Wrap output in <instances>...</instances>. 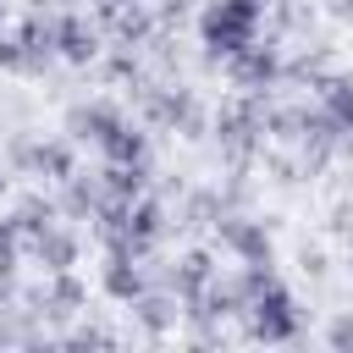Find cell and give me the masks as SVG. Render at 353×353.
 <instances>
[{"mask_svg":"<svg viewBox=\"0 0 353 353\" xmlns=\"http://www.w3.org/2000/svg\"><path fill=\"white\" fill-rule=\"evenodd\" d=\"M270 0H210L199 11V39H204V61H226L237 55L248 39H259Z\"/></svg>","mask_w":353,"mask_h":353,"instance_id":"6da1fadb","label":"cell"},{"mask_svg":"<svg viewBox=\"0 0 353 353\" xmlns=\"http://www.w3.org/2000/svg\"><path fill=\"white\" fill-rule=\"evenodd\" d=\"M215 138H221V149L243 165L254 149H259V138H265V94H232L221 110H215Z\"/></svg>","mask_w":353,"mask_h":353,"instance_id":"7a4b0ae2","label":"cell"},{"mask_svg":"<svg viewBox=\"0 0 353 353\" xmlns=\"http://www.w3.org/2000/svg\"><path fill=\"white\" fill-rule=\"evenodd\" d=\"M248 336L254 342H292L303 331V314H298V298L281 287V281H265L254 298H248Z\"/></svg>","mask_w":353,"mask_h":353,"instance_id":"3957f363","label":"cell"},{"mask_svg":"<svg viewBox=\"0 0 353 353\" xmlns=\"http://www.w3.org/2000/svg\"><path fill=\"white\" fill-rule=\"evenodd\" d=\"M143 121L176 127L182 138H199L204 132V110H199L193 88H182V83H149L143 88Z\"/></svg>","mask_w":353,"mask_h":353,"instance_id":"277c9868","label":"cell"},{"mask_svg":"<svg viewBox=\"0 0 353 353\" xmlns=\"http://www.w3.org/2000/svg\"><path fill=\"white\" fill-rule=\"evenodd\" d=\"M281 44L276 39H248L237 55H226V77L232 88H248V94H265L276 77H281Z\"/></svg>","mask_w":353,"mask_h":353,"instance_id":"5b68a950","label":"cell"},{"mask_svg":"<svg viewBox=\"0 0 353 353\" xmlns=\"http://www.w3.org/2000/svg\"><path fill=\"white\" fill-rule=\"evenodd\" d=\"M276 221H254V215H215V237L226 254H237L243 265H270L276 243H270Z\"/></svg>","mask_w":353,"mask_h":353,"instance_id":"8992f818","label":"cell"},{"mask_svg":"<svg viewBox=\"0 0 353 353\" xmlns=\"http://www.w3.org/2000/svg\"><path fill=\"white\" fill-rule=\"evenodd\" d=\"M160 232H165V204H160L154 193H138V199H127V221H121V243H116V248L143 254Z\"/></svg>","mask_w":353,"mask_h":353,"instance_id":"52a82bcc","label":"cell"},{"mask_svg":"<svg viewBox=\"0 0 353 353\" xmlns=\"http://www.w3.org/2000/svg\"><path fill=\"white\" fill-rule=\"evenodd\" d=\"M28 303H33V314H44V320H72V314H83L88 287H83L72 270H55V276H50V287H44V292H33Z\"/></svg>","mask_w":353,"mask_h":353,"instance_id":"ba28073f","label":"cell"},{"mask_svg":"<svg viewBox=\"0 0 353 353\" xmlns=\"http://www.w3.org/2000/svg\"><path fill=\"white\" fill-rule=\"evenodd\" d=\"M28 248H33V259H39L50 276H55V270H72V265L83 259V237H77V226H66V221L44 226V232H39Z\"/></svg>","mask_w":353,"mask_h":353,"instance_id":"9c48e42d","label":"cell"},{"mask_svg":"<svg viewBox=\"0 0 353 353\" xmlns=\"http://www.w3.org/2000/svg\"><path fill=\"white\" fill-rule=\"evenodd\" d=\"M210 281H215V254H210V248H188V254L171 265V292H176L182 309H193Z\"/></svg>","mask_w":353,"mask_h":353,"instance_id":"30bf717a","label":"cell"},{"mask_svg":"<svg viewBox=\"0 0 353 353\" xmlns=\"http://www.w3.org/2000/svg\"><path fill=\"white\" fill-rule=\"evenodd\" d=\"M50 22H55V55H61V61L88 66V61L99 55V33H94L77 11H61V17H50Z\"/></svg>","mask_w":353,"mask_h":353,"instance_id":"8fae6325","label":"cell"},{"mask_svg":"<svg viewBox=\"0 0 353 353\" xmlns=\"http://www.w3.org/2000/svg\"><path fill=\"white\" fill-rule=\"evenodd\" d=\"M99 287L116 298V303H132L149 281H143V265H138V254H127V248H105V270H99Z\"/></svg>","mask_w":353,"mask_h":353,"instance_id":"7c38bea8","label":"cell"},{"mask_svg":"<svg viewBox=\"0 0 353 353\" xmlns=\"http://www.w3.org/2000/svg\"><path fill=\"white\" fill-rule=\"evenodd\" d=\"M309 88H314V105L353 138V72H320Z\"/></svg>","mask_w":353,"mask_h":353,"instance_id":"4fadbf2b","label":"cell"},{"mask_svg":"<svg viewBox=\"0 0 353 353\" xmlns=\"http://www.w3.org/2000/svg\"><path fill=\"white\" fill-rule=\"evenodd\" d=\"M132 320H138V331L143 336H165V331H176V320H182V309H176V292H138L132 298Z\"/></svg>","mask_w":353,"mask_h":353,"instance_id":"5bb4252c","label":"cell"},{"mask_svg":"<svg viewBox=\"0 0 353 353\" xmlns=\"http://www.w3.org/2000/svg\"><path fill=\"white\" fill-rule=\"evenodd\" d=\"M17 44H22V72H28V77H39V72L50 66V55H55V22L28 17V22L17 28Z\"/></svg>","mask_w":353,"mask_h":353,"instance_id":"9a60e30c","label":"cell"},{"mask_svg":"<svg viewBox=\"0 0 353 353\" xmlns=\"http://www.w3.org/2000/svg\"><path fill=\"white\" fill-rule=\"evenodd\" d=\"M99 154L110 160V165H132V160H149V132H138L127 116L99 138Z\"/></svg>","mask_w":353,"mask_h":353,"instance_id":"2e32d148","label":"cell"},{"mask_svg":"<svg viewBox=\"0 0 353 353\" xmlns=\"http://www.w3.org/2000/svg\"><path fill=\"white\" fill-rule=\"evenodd\" d=\"M105 199H110V193H105V182H99V176L72 171V176H66V193H61V210H66L72 221H94Z\"/></svg>","mask_w":353,"mask_h":353,"instance_id":"e0dca14e","label":"cell"},{"mask_svg":"<svg viewBox=\"0 0 353 353\" xmlns=\"http://www.w3.org/2000/svg\"><path fill=\"white\" fill-rule=\"evenodd\" d=\"M105 17H110V28H116V44H127V50H138V44L154 39V11H149L143 0L116 6V11H105Z\"/></svg>","mask_w":353,"mask_h":353,"instance_id":"ac0fdd59","label":"cell"},{"mask_svg":"<svg viewBox=\"0 0 353 353\" xmlns=\"http://www.w3.org/2000/svg\"><path fill=\"white\" fill-rule=\"evenodd\" d=\"M121 121V110L110 105V99H94V105H77L72 116H66V127H72V138H88V143H99L110 127Z\"/></svg>","mask_w":353,"mask_h":353,"instance_id":"d6986e66","label":"cell"},{"mask_svg":"<svg viewBox=\"0 0 353 353\" xmlns=\"http://www.w3.org/2000/svg\"><path fill=\"white\" fill-rule=\"evenodd\" d=\"M55 215H61V204H55V199H44V193H28V199L11 210V221H17V237H22V243H33L44 226H55Z\"/></svg>","mask_w":353,"mask_h":353,"instance_id":"ffe728a7","label":"cell"},{"mask_svg":"<svg viewBox=\"0 0 353 353\" xmlns=\"http://www.w3.org/2000/svg\"><path fill=\"white\" fill-rule=\"evenodd\" d=\"M33 171H44V176L66 182V176L77 171V149H72V138H44V143H39V154H33Z\"/></svg>","mask_w":353,"mask_h":353,"instance_id":"44dd1931","label":"cell"},{"mask_svg":"<svg viewBox=\"0 0 353 353\" xmlns=\"http://www.w3.org/2000/svg\"><path fill=\"white\" fill-rule=\"evenodd\" d=\"M105 193L110 199H138V193H149V160H132V165H105Z\"/></svg>","mask_w":353,"mask_h":353,"instance_id":"7402d4cb","label":"cell"},{"mask_svg":"<svg viewBox=\"0 0 353 353\" xmlns=\"http://www.w3.org/2000/svg\"><path fill=\"white\" fill-rule=\"evenodd\" d=\"M265 11L276 17L281 33H309V22H314V6H298V0H270Z\"/></svg>","mask_w":353,"mask_h":353,"instance_id":"603a6c76","label":"cell"},{"mask_svg":"<svg viewBox=\"0 0 353 353\" xmlns=\"http://www.w3.org/2000/svg\"><path fill=\"white\" fill-rule=\"evenodd\" d=\"M17 254H22V237H17V221L6 215L0 221V281H17Z\"/></svg>","mask_w":353,"mask_h":353,"instance_id":"cb8c5ba5","label":"cell"},{"mask_svg":"<svg viewBox=\"0 0 353 353\" xmlns=\"http://www.w3.org/2000/svg\"><path fill=\"white\" fill-rule=\"evenodd\" d=\"M265 171H270V182H281V188L298 182V165H292L287 154H276V149H265Z\"/></svg>","mask_w":353,"mask_h":353,"instance_id":"d4e9b609","label":"cell"},{"mask_svg":"<svg viewBox=\"0 0 353 353\" xmlns=\"http://www.w3.org/2000/svg\"><path fill=\"white\" fill-rule=\"evenodd\" d=\"M298 265H303V276H309V281H320V276L331 270V259H325V248H314V243H303V248H298Z\"/></svg>","mask_w":353,"mask_h":353,"instance_id":"484cf974","label":"cell"},{"mask_svg":"<svg viewBox=\"0 0 353 353\" xmlns=\"http://www.w3.org/2000/svg\"><path fill=\"white\" fill-rule=\"evenodd\" d=\"M66 342H72V347H116V331H105V325H83V331H72Z\"/></svg>","mask_w":353,"mask_h":353,"instance_id":"4316f807","label":"cell"},{"mask_svg":"<svg viewBox=\"0 0 353 353\" xmlns=\"http://www.w3.org/2000/svg\"><path fill=\"white\" fill-rule=\"evenodd\" d=\"M182 22H188V0H165L154 11V28H182Z\"/></svg>","mask_w":353,"mask_h":353,"instance_id":"83f0119b","label":"cell"},{"mask_svg":"<svg viewBox=\"0 0 353 353\" xmlns=\"http://www.w3.org/2000/svg\"><path fill=\"white\" fill-rule=\"evenodd\" d=\"M325 342H331V347H353V314H336V320L325 325Z\"/></svg>","mask_w":353,"mask_h":353,"instance_id":"f1b7e54d","label":"cell"},{"mask_svg":"<svg viewBox=\"0 0 353 353\" xmlns=\"http://www.w3.org/2000/svg\"><path fill=\"white\" fill-rule=\"evenodd\" d=\"M33 154H39L33 138H11V165H17V171H33Z\"/></svg>","mask_w":353,"mask_h":353,"instance_id":"f546056e","label":"cell"},{"mask_svg":"<svg viewBox=\"0 0 353 353\" xmlns=\"http://www.w3.org/2000/svg\"><path fill=\"white\" fill-rule=\"evenodd\" d=\"M0 72H22V44H17V33L0 39Z\"/></svg>","mask_w":353,"mask_h":353,"instance_id":"4dcf8cb0","label":"cell"},{"mask_svg":"<svg viewBox=\"0 0 353 353\" xmlns=\"http://www.w3.org/2000/svg\"><path fill=\"white\" fill-rule=\"evenodd\" d=\"M347 226H353V199H342V204L331 210V232H336V237H347Z\"/></svg>","mask_w":353,"mask_h":353,"instance_id":"1f68e13d","label":"cell"},{"mask_svg":"<svg viewBox=\"0 0 353 353\" xmlns=\"http://www.w3.org/2000/svg\"><path fill=\"white\" fill-rule=\"evenodd\" d=\"M325 6H331V11L342 17V22H353V0H325Z\"/></svg>","mask_w":353,"mask_h":353,"instance_id":"d6a6232c","label":"cell"},{"mask_svg":"<svg viewBox=\"0 0 353 353\" xmlns=\"http://www.w3.org/2000/svg\"><path fill=\"white\" fill-rule=\"evenodd\" d=\"M347 265H353V226H347Z\"/></svg>","mask_w":353,"mask_h":353,"instance_id":"836d02e7","label":"cell"},{"mask_svg":"<svg viewBox=\"0 0 353 353\" xmlns=\"http://www.w3.org/2000/svg\"><path fill=\"white\" fill-rule=\"evenodd\" d=\"M0 182H6V176H0Z\"/></svg>","mask_w":353,"mask_h":353,"instance_id":"e575fe53","label":"cell"}]
</instances>
